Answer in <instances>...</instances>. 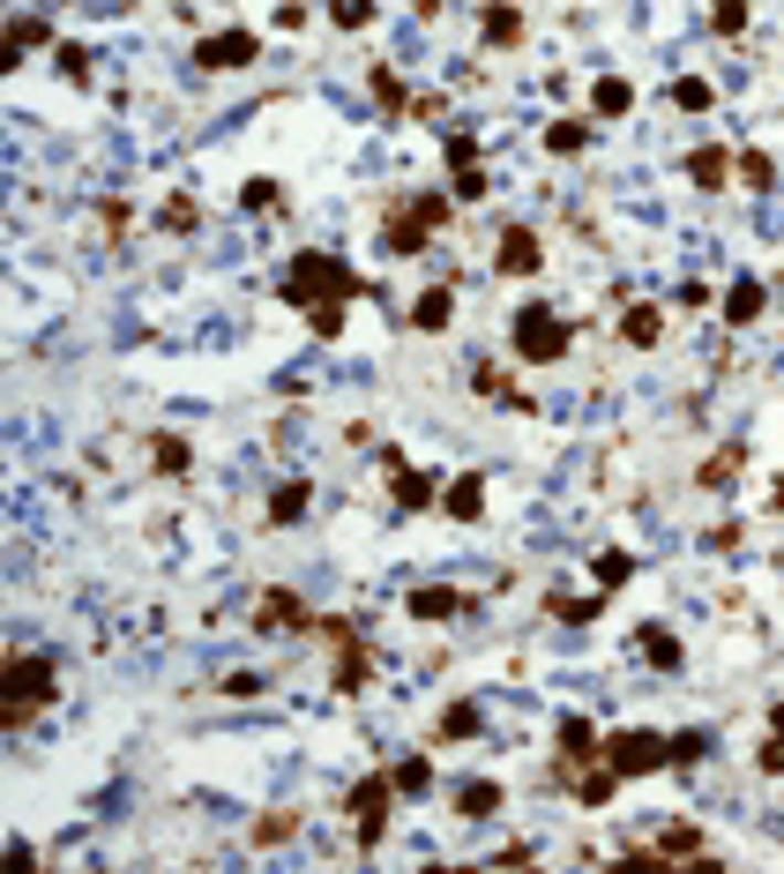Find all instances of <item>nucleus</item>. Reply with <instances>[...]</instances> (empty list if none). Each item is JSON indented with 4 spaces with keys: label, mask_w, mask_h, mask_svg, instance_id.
<instances>
[{
    "label": "nucleus",
    "mask_w": 784,
    "mask_h": 874,
    "mask_svg": "<svg viewBox=\"0 0 784 874\" xmlns=\"http://www.w3.org/2000/svg\"><path fill=\"white\" fill-rule=\"evenodd\" d=\"M337 651H345V665H337V695H359V687H367V673H374V651H367L359 635H351V643H337Z\"/></svg>",
    "instance_id": "21"
},
{
    "label": "nucleus",
    "mask_w": 784,
    "mask_h": 874,
    "mask_svg": "<svg viewBox=\"0 0 784 874\" xmlns=\"http://www.w3.org/2000/svg\"><path fill=\"white\" fill-rule=\"evenodd\" d=\"M91 8H127V0H91Z\"/></svg>",
    "instance_id": "51"
},
{
    "label": "nucleus",
    "mask_w": 784,
    "mask_h": 874,
    "mask_svg": "<svg viewBox=\"0 0 784 874\" xmlns=\"http://www.w3.org/2000/svg\"><path fill=\"white\" fill-rule=\"evenodd\" d=\"M605 762L621 770V785L627 778H665V770H672V740H665V733H650V725H627V733H613V740H605Z\"/></svg>",
    "instance_id": "3"
},
{
    "label": "nucleus",
    "mask_w": 784,
    "mask_h": 874,
    "mask_svg": "<svg viewBox=\"0 0 784 874\" xmlns=\"http://www.w3.org/2000/svg\"><path fill=\"white\" fill-rule=\"evenodd\" d=\"M389 486H396V508H434V471H411L404 456H389Z\"/></svg>",
    "instance_id": "12"
},
{
    "label": "nucleus",
    "mask_w": 784,
    "mask_h": 874,
    "mask_svg": "<svg viewBox=\"0 0 784 874\" xmlns=\"http://www.w3.org/2000/svg\"><path fill=\"white\" fill-rule=\"evenodd\" d=\"M591 568H597V583H605V591H621L627 576H635V554H627V546H605Z\"/></svg>",
    "instance_id": "33"
},
{
    "label": "nucleus",
    "mask_w": 784,
    "mask_h": 874,
    "mask_svg": "<svg viewBox=\"0 0 784 874\" xmlns=\"http://www.w3.org/2000/svg\"><path fill=\"white\" fill-rule=\"evenodd\" d=\"M31 45H53V23H45V15H15V31H8V67H23Z\"/></svg>",
    "instance_id": "23"
},
{
    "label": "nucleus",
    "mask_w": 784,
    "mask_h": 874,
    "mask_svg": "<svg viewBox=\"0 0 784 874\" xmlns=\"http://www.w3.org/2000/svg\"><path fill=\"white\" fill-rule=\"evenodd\" d=\"M478 31H486V45H494V53H501V45H523V8H516V0H486Z\"/></svg>",
    "instance_id": "13"
},
{
    "label": "nucleus",
    "mask_w": 784,
    "mask_h": 874,
    "mask_svg": "<svg viewBox=\"0 0 784 874\" xmlns=\"http://www.w3.org/2000/svg\"><path fill=\"white\" fill-rule=\"evenodd\" d=\"M762 307H770V284L762 277H732V292H724V322L748 329V322H762Z\"/></svg>",
    "instance_id": "11"
},
{
    "label": "nucleus",
    "mask_w": 784,
    "mask_h": 874,
    "mask_svg": "<svg viewBox=\"0 0 784 874\" xmlns=\"http://www.w3.org/2000/svg\"><path fill=\"white\" fill-rule=\"evenodd\" d=\"M732 165H740V157H732V150H718V143H702V150L688 157V180H695V188H702V194H718V188H732V180H724Z\"/></svg>",
    "instance_id": "14"
},
{
    "label": "nucleus",
    "mask_w": 784,
    "mask_h": 874,
    "mask_svg": "<svg viewBox=\"0 0 784 874\" xmlns=\"http://www.w3.org/2000/svg\"><path fill=\"white\" fill-rule=\"evenodd\" d=\"M732 172H740V188H754V194L777 188V157H770V150H740V165H732Z\"/></svg>",
    "instance_id": "29"
},
{
    "label": "nucleus",
    "mask_w": 784,
    "mask_h": 874,
    "mask_svg": "<svg viewBox=\"0 0 784 874\" xmlns=\"http://www.w3.org/2000/svg\"><path fill=\"white\" fill-rule=\"evenodd\" d=\"M61 75L67 83H91V53H83V45H61Z\"/></svg>",
    "instance_id": "44"
},
{
    "label": "nucleus",
    "mask_w": 784,
    "mask_h": 874,
    "mask_svg": "<svg viewBox=\"0 0 784 874\" xmlns=\"http://www.w3.org/2000/svg\"><path fill=\"white\" fill-rule=\"evenodd\" d=\"M658 852H665V860H710L695 822H665V830H658ZM710 867H718V860H710Z\"/></svg>",
    "instance_id": "20"
},
{
    "label": "nucleus",
    "mask_w": 784,
    "mask_h": 874,
    "mask_svg": "<svg viewBox=\"0 0 784 874\" xmlns=\"http://www.w3.org/2000/svg\"><path fill=\"white\" fill-rule=\"evenodd\" d=\"M754 770H762V778H784V733H777V740H762V755H754Z\"/></svg>",
    "instance_id": "46"
},
{
    "label": "nucleus",
    "mask_w": 784,
    "mask_h": 874,
    "mask_svg": "<svg viewBox=\"0 0 784 874\" xmlns=\"http://www.w3.org/2000/svg\"><path fill=\"white\" fill-rule=\"evenodd\" d=\"M740 456H748V449H740V441H724L718 456L695 471V486H702V494H724V486H732V471H740Z\"/></svg>",
    "instance_id": "22"
},
{
    "label": "nucleus",
    "mask_w": 784,
    "mask_h": 874,
    "mask_svg": "<svg viewBox=\"0 0 784 874\" xmlns=\"http://www.w3.org/2000/svg\"><path fill=\"white\" fill-rule=\"evenodd\" d=\"M307 329H314V337H337V329H345V299H321V307H307Z\"/></svg>",
    "instance_id": "39"
},
{
    "label": "nucleus",
    "mask_w": 784,
    "mask_h": 874,
    "mask_svg": "<svg viewBox=\"0 0 784 874\" xmlns=\"http://www.w3.org/2000/svg\"><path fill=\"white\" fill-rule=\"evenodd\" d=\"M770 508H784V478H777V494H770Z\"/></svg>",
    "instance_id": "50"
},
{
    "label": "nucleus",
    "mask_w": 784,
    "mask_h": 874,
    "mask_svg": "<svg viewBox=\"0 0 784 874\" xmlns=\"http://www.w3.org/2000/svg\"><path fill=\"white\" fill-rule=\"evenodd\" d=\"M329 23L337 31H367L374 23V0H329Z\"/></svg>",
    "instance_id": "37"
},
{
    "label": "nucleus",
    "mask_w": 784,
    "mask_h": 874,
    "mask_svg": "<svg viewBox=\"0 0 784 874\" xmlns=\"http://www.w3.org/2000/svg\"><path fill=\"white\" fill-rule=\"evenodd\" d=\"M561 785L575 792V800H583V808H605V800L621 792V770L605 762V770H575V778H561Z\"/></svg>",
    "instance_id": "18"
},
{
    "label": "nucleus",
    "mask_w": 784,
    "mask_h": 874,
    "mask_svg": "<svg viewBox=\"0 0 784 874\" xmlns=\"http://www.w3.org/2000/svg\"><path fill=\"white\" fill-rule=\"evenodd\" d=\"M277 299H284V307H321V299H367V284L351 277V270L337 262V254L307 248V254H292V270H284Z\"/></svg>",
    "instance_id": "1"
},
{
    "label": "nucleus",
    "mask_w": 784,
    "mask_h": 874,
    "mask_svg": "<svg viewBox=\"0 0 784 874\" xmlns=\"http://www.w3.org/2000/svg\"><path fill=\"white\" fill-rule=\"evenodd\" d=\"M441 508H448L456 524H478V516H486V478H456V486H441Z\"/></svg>",
    "instance_id": "17"
},
{
    "label": "nucleus",
    "mask_w": 784,
    "mask_h": 874,
    "mask_svg": "<svg viewBox=\"0 0 784 874\" xmlns=\"http://www.w3.org/2000/svg\"><path fill=\"white\" fill-rule=\"evenodd\" d=\"M672 105H680V113H710V105H718V91H710L702 75H680V83H672Z\"/></svg>",
    "instance_id": "36"
},
{
    "label": "nucleus",
    "mask_w": 784,
    "mask_h": 874,
    "mask_svg": "<svg viewBox=\"0 0 784 874\" xmlns=\"http://www.w3.org/2000/svg\"><path fill=\"white\" fill-rule=\"evenodd\" d=\"M635 643H643V657H650L658 673H680V635H672V628H643Z\"/></svg>",
    "instance_id": "26"
},
{
    "label": "nucleus",
    "mask_w": 784,
    "mask_h": 874,
    "mask_svg": "<svg viewBox=\"0 0 784 874\" xmlns=\"http://www.w3.org/2000/svg\"><path fill=\"white\" fill-rule=\"evenodd\" d=\"M494 808H501V785H494V778H478V785L456 792V814H464V822H486Z\"/></svg>",
    "instance_id": "27"
},
{
    "label": "nucleus",
    "mask_w": 784,
    "mask_h": 874,
    "mask_svg": "<svg viewBox=\"0 0 784 874\" xmlns=\"http://www.w3.org/2000/svg\"><path fill=\"white\" fill-rule=\"evenodd\" d=\"M710 31H718V38H740V31H748V0H718Z\"/></svg>",
    "instance_id": "40"
},
{
    "label": "nucleus",
    "mask_w": 784,
    "mask_h": 874,
    "mask_svg": "<svg viewBox=\"0 0 784 874\" xmlns=\"http://www.w3.org/2000/svg\"><path fill=\"white\" fill-rule=\"evenodd\" d=\"M307 501H314L307 478H284L277 494H269V524H299V516H307Z\"/></svg>",
    "instance_id": "25"
},
{
    "label": "nucleus",
    "mask_w": 784,
    "mask_h": 874,
    "mask_svg": "<svg viewBox=\"0 0 784 874\" xmlns=\"http://www.w3.org/2000/svg\"><path fill=\"white\" fill-rule=\"evenodd\" d=\"M702 762V733H672V770H695Z\"/></svg>",
    "instance_id": "42"
},
{
    "label": "nucleus",
    "mask_w": 784,
    "mask_h": 874,
    "mask_svg": "<svg viewBox=\"0 0 784 874\" xmlns=\"http://www.w3.org/2000/svg\"><path fill=\"white\" fill-rule=\"evenodd\" d=\"M240 202H247V210H277L284 188H277V180H247V194H240Z\"/></svg>",
    "instance_id": "43"
},
{
    "label": "nucleus",
    "mask_w": 784,
    "mask_h": 874,
    "mask_svg": "<svg viewBox=\"0 0 784 874\" xmlns=\"http://www.w3.org/2000/svg\"><path fill=\"white\" fill-rule=\"evenodd\" d=\"M568 344H575V322L553 314L545 299H523L516 307V359H531V367H561Z\"/></svg>",
    "instance_id": "2"
},
{
    "label": "nucleus",
    "mask_w": 784,
    "mask_h": 874,
    "mask_svg": "<svg viewBox=\"0 0 784 874\" xmlns=\"http://www.w3.org/2000/svg\"><path fill=\"white\" fill-rule=\"evenodd\" d=\"M627 105H635V83H627V75H597V91H591V120H621Z\"/></svg>",
    "instance_id": "19"
},
{
    "label": "nucleus",
    "mask_w": 784,
    "mask_h": 874,
    "mask_svg": "<svg viewBox=\"0 0 784 874\" xmlns=\"http://www.w3.org/2000/svg\"><path fill=\"white\" fill-rule=\"evenodd\" d=\"M389 778H396V792H404V800H419V792H434V762H426V755H404Z\"/></svg>",
    "instance_id": "30"
},
{
    "label": "nucleus",
    "mask_w": 784,
    "mask_h": 874,
    "mask_svg": "<svg viewBox=\"0 0 784 874\" xmlns=\"http://www.w3.org/2000/svg\"><path fill=\"white\" fill-rule=\"evenodd\" d=\"M486 188H494V180H486L478 165H456V180H448V194H456V202H486Z\"/></svg>",
    "instance_id": "38"
},
{
    "label": "nucleus",
    "mask_w": 784,
    "mask_h": 874,
    "mask_svg": "<svg viewBox=\"0 0 784 874\" xmlns=\"http://www.w3.org/2000/svg\"><path fill=\"white\" fill-rule=\"evenodd\" d=\"M367 91H374V105L389 113V120H396V113H411V91H404V75H396V67H374V75H367Z\"/></svg>",
    "instance_id": "24"
},
{
    "label": "nucleus",
    "mask_w": 784,
    "mask_h": 874,
    "mask_svg": "<svg viewBox=\"0 0 784 874\" xmlns=\"http://www.w3.org/2000/svg\"><path fill=\"white\" fill-rule=\"evenodd\" d=\"M150 456H157V471H188V441H150Z\"/></svg>",
    "instance_id": "41"
},
{
    "label": "nucleus",
    "mask_w": 784,
    "mask_h": 874,
    "mask_svg": "<svg viewBox=\"0 0 784 874\" xmlns=\"http://www.w3.org/2000/svg\"><path fill=\"white\" fill-rule=\"evenodd\" d=\"M254 53H262L254 31H210L202 45H194V67H202V75H232V67H247Z\"/></svg>",
    "instance_id": "6"
},
{
    "label": "nucleus",
    "mask_w": 784,
    "mask_h": 874,
    "mask_svg": "<svg viewBox=\"0 0 784 874\" xmlns=\"http://www.w3.org/2000/svg\"><path fill=\"white\" fill-rule=\"evenodd\" d=\"M426 240H434V224L419 218V210H404V218L389 210L381 218V254H426Z\"/></svg>",
    "instance_id": "8"
},
{
    "label": "nucleus",
    "mask_w": 784,
    "mask_h": 874,
    "mask_svg": "<svg viewBox=\"0 0 784 874\" xmlns=\"http://www.w3.org/2000/svg\"><path fill=\"white\" fill-rule=\"evenodd\" d=\"M188 224H194V202H188V194H172V202H165V232H188Z\"/></svg>",
    "instance_id": "47"
},
{
    "label": "nucleus",
    "mask_w": 784,
    "mask_h": 874,
    "mask_svg": "<svg viewBox=\"0 0 784 874\" xmlns=\"http://www.w3.org/2000/svg\"><path fill=\"white\" fill-rule=\"evenodd\" d=\"M434 740H478V703H448L434 725Z\"/></svg>",
    "instance_id": "31"
},
{
    "label": "nucleus",
    "mask_w": 784,
    "mask_h": 874,
    "mask_svg": "<svg viewBox=\"0 0 784 874\" xmlns=\"http://www.w3.org/2000/svg\"><path fill=\"white\" fill-rule=\"evenodd\" d=\"M396 800H404V792H396V778H389V770H374V778H359L345 792V808L359 814V852H374V844L389 838V808H396Z\"/></svg>",
    "instance_id": "4"
},
{
    "label": "nucleus",
    "mask_w": 784,
    "mask_h": 874,
    "mask_svg": "<svg viewBox=\"0 0 784 874\" xmlns=\"http://www.w3.org/2000/svg\"><path fill=\"white\" fill-rule=\"evenodd\" d=\"M470 598L448 591V583H426V591H411V621H456Z\"/></svg>",
    "instance_id": "16"
},
{
    "label": "nucleus",
    "mask_w": 784,
    "mask_h": 874,
    "mask_svg": "<svg viewBox=\"0 0 784 874\" xmlns=\"http://www.w3.org/2000/svg\"><path fill=\"white\" fill-rule=\"evenodd\" d=\"M545 606H553V621H597V613H605V591H597V598H568V591H553Z\"/></svg>",
    "instance_id": "35"
},
{
    "label": "nucleus",
    "mask_w": 784,
    "mask_h": 874,
    "mask_svg": "<svg viewBox=\"0 0 784 874\" xmlns=\"http://www.w3.org/2000/svg\"><path fill=\"white\" fill-rule=\"evenodd\" d=\"M583 143H591V120H583V113H568V120L545 127V150H553V157H575Z\"/></svg>",
    "instance_id": "28"
},
{
    "label": "nucleus",
    "mask_w": 784,
    "mask_h": 874,
    "mask_svg": "<svg viewBox=\"0 0 784 874\" xmlns=\"http://www.w3.org/2000/svg\"><path fill=\"white\" fill-rule=\"evenodd\" d=\"M254 628H262V635H277V628H314V613L299 606V591H269L254 606Z\"/></svg>",
    "instance_id": "9"
},
{
    "label": "nucleus",
    "mask_w": 784,
    "mask_h": 874,
    "mask_svg": "<svg viewBox=\"0 0 784 874\" xmlns=\"http://www.w3.org/2000/svg\"><path fill=\"white\" fill-rule=\"evenodd\" d=\"M553 748H561V762H591V755H605V740H597V725H591V718H561Z\"/></svg>",
    "instance_id": "15"
},
{
    "label": "nucleus",
    "mask_w": 784,
    "mask_h": 874,
    "mask_svg": "<svg viewBox=\"0 0 784 874\" xmlns=\"http://www.w3.org/2000/svg\"><path fill=\"white\" fill-rule=\"evenodd\" d=\"M292 830H299V808H277V814H262V822H254V844H262V852H277Z\"/></svg>",
    "instance_id": "34"
},
{
    "label": "nucleus",
    "mask_w": 784,
    "mask_h": 874,
    "mask_svg": "<svg viewBox=\"0 0 784 874\" xmlns=\"http://www.w3.org/2000/svg\"><path fill=\"white\" fill-rule=\"evenodd\" d=\"M448 322H456V284H426V292H419V307H411V329L441 337Z\"/></svg>",
    "instance_id": "10"
},
{
    "label": "nucleus",
    "mask_w": 784,
    "mask_h": 874,
    "mask_svg": "<svg viewBox=\"0 0 784 874\" xmlns=\"http://www.w3.org/2000/svg\"><path fill=\"white\" fill-rule=\"evenodd\" d=\"M31 703H53V665L45 657H8V725L31 718Z\"/></svg>",
    "instance_id": "5"
},
{
    "label": "nucleus",
    "mask_w": 784,
    "mask_h": 874,
    "mask_svg": "<svg viewBox=\"0 0 784 874\" xmlns=\"http://www.w3.org/2000/svg\"><path fill=\"white\" fill-rule=\"evenodd\" d=\"M538 262H545L538 232H531V224H508L501 248H494V270H501V277H538Z\"/></svg>",
    "instance_id": "7"
},
{
    "label": "nucleus",
    "mask_w": 784,
    "mask_h": 874,
    "mask_svg": "<svg viewBox=\"0 0 784 874\" xmlns=\"http://www.w3.org/2000/svg\"><path fill=\"white\" fill-rule=\"evenodd\" d=\"M621 337H627V344H658V337H665V314H658V307H627V314H621Z\"/></svg>",
    "instance_id": "32"
},
{
    "label": "nucleus",
    "mask_w": 784,
    "mask_h": 874,
    "mask_svg": "<svg viewBox=\"0 0 784 874\" xmlns=\"http://www.w3.org/2000/svg\"><path fill=\"white\" fill-rule=\"evenodd\" d=\"M441 150H448V172H456V165H478V143H470V135H448Z\"/></svg>",
    "instance_id": "48"
},
{
    "label": "nucleus",
    "mask_w": 784,
    "mask_h": 874,
    "mask_svg": "<svg viewBox=\"0 0 784 874\" xmlns=\"http://www.w3.org/2000/svg\"><path fill=\"white\" fill-rule=\"evenodd\" d=\"M672 299H680V307H688V314H702V307H710V299H718V292H710V284H702V277H688V284H680V292H672Z\"/></svg>",
    "instance_id": "45"
},
{
    "label": "nucleus",
    "mask_w": 784,
    "mask_h": 874,
    "mask_svg": "<svg viewBox=\"0 0 784 874\" xmlns=\"http://www.w3.org/2000/svg\"><path fill=\"white\" fill-rule=\"evenodd\" d=\"M770 725H777V733H784V703H777V710H770Z\"/></svg>",
    "instance_id": "49"
}]
</instances>
